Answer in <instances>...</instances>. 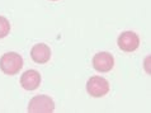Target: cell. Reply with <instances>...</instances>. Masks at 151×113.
Here are the masks:
<instances>
[{
	"label": "cell",
	"mask_w": 151,
	"mask_h": 113,
	"mask_svg": "<svg viewBox=\"0 0 151 113\" xmlns=\"http://www.w3.org/2000/svg\"><path fill=\"white\" fill-rule=\"evenodd\" d=\"M23 68V58L17 52H6L0 58V69L8 76L17 75Z\"/></svg>",
	"instance_id": "cell-1"
},
{
	"label": "cell",
	"mask_w": 151,
	"mask_h": 113,
	"mask_svg": "<svg viewBox=\"0 0 151 113\" xmlns=\"http://www.w3.org/2000/svg\"><path fill=\"white\" fill-rule=\"evenodd\" d=\"M55 111V102L48 95H36L29 100L28 112L29 113H51Z\"/></svg>",
	"instance_id": "cell-2"
},
{
	"label": "cell",
	"mask_w": 151,
	"mask_h": 113,
	"mask_svg": "<svg viewBox=\"0 0 151 113\" xmlns=\"http://www.w3.org/2000/svg\"><path fill=\"white\" fill-rule=\"evenodd\" d=\"M86 91L90 97L102 98L109 91V83L102 76H91L86 83Z\"/></svg>",
	"instance_id": "cell-3"
},
{
	"label": "cell",
	"mask_w": 151,
	"mask_h": 113,
	"mask_svg": "<svg viewBox=\"0 0 151 113\" xmlns=\"http://www.w3.org/2000/svg\"><path fill=\"white\" fill-rule=\"evenodd\" d=\"M118 47L124 52H133L136 51L140 46V38L135 32L132 31H124L118 36L117 40Z\"/></svg>",
	"instance_id": "cell-4"
},
{
	"label": "cell",
	"mask_w": 151,
	"mask_h": 113,
	"mask_svg": "<svg viewBox=\"0 0 151 113\" xmlns=\"http://www.w3.org/2000/svg\"><path fill=\"white\" fill-rule=\"evenodd\" d=\"M93 66L99 73H108L114 66V57L112 56V53L106 51L98 52L93 57Z\"/></svg>",
	"instance_id": "cell-5"
},
{
	"label": "cell",
	"mask_w": 151,
	"mask_h": 113,
	"mask_svg": "<svg viewBox=\"0 0 151 113\" xmlns=\"http://www.w3.org/2000/svg\"><path fill=\"white\" fill-rule=\"evenodd\" d=\"M41 84V75L36 70H27L20 76V85L26 90H36Z\"/></svg>",
	"instance_id": "cell-6"
},
{
	"label": "cell",
	"mask_w": 151,
	"mask_h": 113,
	"mask_svg": "<svg viewBox=\"0 0 151 113\" xmlns=\"http://www.w3.org/2000/svg\"><path fill=\"white\" fill-rule=\"evenodd\" d=\"M31 57L37 64H46L51 58V48L46 43H37L31 50Z\"/></svg>",
	"instance_id": "cell-7"
},
{
	"label": "cell",
	"mask_w": 151,
	"mask_h": 113,
	"mask_svg": "<svg viewBox=\"0 0 151 113\" xmlns=\"http://www.w3.org/2000/svg\"><path fill=\"white\" fill-rule=\"evenodd\" d=\"M10 32V23L5 17L0 15V40L5 38Z\"/></svg>",
	"instance_id": "cell-8"
},
{
	"label": "cell",
	"mask_w": 151,
	"mask_h": 113,
	"mask_svg": "<svg viewBox=\"0 0 151 113\" xmlns=\"http://www.w3.org/2000/svg\"><path fill=\"white\" fill-rule=\"evenodd\" d=\"M150 60H151V56H150V55L145 58V71H146V73H147L149 75H150V73H151V71H150Z\"/></svg>",
	"instance_id": "cell-9"
},
{
	"label": "cell",
	"mask_w": 151,
	"mask_h": 113,
	"mask_svg": "<svg viewBox=\"0 0 151 113\" xmlns=\"http://www.w3.org/2000/svg\"><path fill=\"white\" fill-rule=\"evenodd\" d=\"M51 1H57V0H51Z\"/></svg>",
	"instance_id": "cell-10"
}]
</instances>
